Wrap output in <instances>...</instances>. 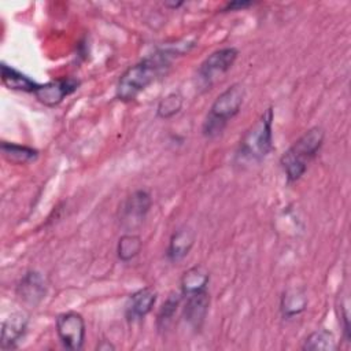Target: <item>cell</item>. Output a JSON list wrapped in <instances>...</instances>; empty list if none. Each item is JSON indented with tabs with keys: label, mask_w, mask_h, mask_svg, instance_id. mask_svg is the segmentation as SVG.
<instances>
[{
	"label": "cell",
	"mask_w": 351,
	"mask_h": 351,
	"mask_svg": "<svg viewBox=\"0 0 351 351\" xmlns=\"http://www.w3.org/2000/svg\"><path fill=\"white\" fill-rule=\"evenodd\" d=\"M182 53L173 47H163L155 53L144 58L136 64L126 69L118 80L115 88V97L121 101H132L138 93L148 88L158 77H160L170 67L171 59Z\"/></svg>",
	"instance_id": "obj_1"
},
{
	"label": "cell",
	"mask_w": 351,
	"mask_h": 351,
	"mask_svg": "<svg viewBox=\"0 0 351 351\" xmlns=\"http://www.w3.org/2000/svg\"><path fill=\"white\" fill-rule=\"evenodd\" d=\"M325 140V130L313 126L304 132L280 158L288 182H295L307 171L310 162L317 156Z\"/></svg>",
	"instance_id": "obj_2"
},
{
	"label": "cell",
	"mask_w": 351,
	"mask_h": 351,
	"mask_svg": "<svg viewBox=\"0 0 351 351\" xmlns=\"http://www.w3.org/2000/svg\"><path fill=\"white\" fill-rule=\"evenodd\" d=\"M273 107H267L240 138L236 158L240 162L259 163L273 149Z\"/></svg>",
	"instance_id": "obj_3"
},
{
	"label": "cell",
	"mask_w": 351,
	"mask_h": 351,
	"mask_svg": "<svg viewBox=\"0 0 351 351\" xmlns=\"http://www.w3.org/2000/svg\"><path fill=\"white\" fill-rule=\"evenodd\" d=\"M244 95L243 85L233 84L217 96L203 122L202 132L206 138H215L222 134L228 122L239 114Z\"/></svg>",
	"instance_id": "obj_4"
},
{
	"label": "cell",
	"mask_w": 351,
	"mask_h": 351,
	"mask_svg": "<svg viewBox=\"0 0 351 351\" xmlns=\"http://www.w3.org/2000/svg\"><path fill=\"white\" fill-rule=\"evenodd\" d=\"M239 51L234 47H225L210 53L197 69L199 82L208 88L223 74H226L237 59Z\"/></svg>",
	"instance_id": "obj_5"
},
{
	"label": "cell",
	"mask_w": 351,
	"mask_h": 351,
	"mask_svg": "<svg viewBox=\"0 0 351 351\" xmlns=\"http://www.w3.org/2000/svg\"><path fill=\"white\" fill-rule=\"evenodd\" d=\"M56 335L62 346L71 351H80L84 347L86 326L84 317L77 311H64L56 317Z\"/></svg>",
	"instance_id": "obj_6"
},
{
	"label": "cell",
	"mask_w": 351,
	"mask_h": 351,
	"mask_svg": "<svg viewBox=\"0 0 351 351\" xmlns=\"http://www.w3.org/2000/svg\"><path fill=\"white\" fill-rule=\"evenodd\" d=\"M151 206L152 199L145 189L134 191L125 199L121 206V225L128 230L140 226L144 222L147 214L149 213Z\"/></svg>",
	"instance_id": "obj_7"
},
{
	"label": "cell",
	"mask_w": 351,
	"mask_h": 351,
	"mask_svg": "<svg viewBox=\"0 0 351 351\" xmlns=\"http://www.w3.org/2000/svg\"><path fill=\"white\" fill-rule=\"evenodd\" d=\"M80 80L74 77H63L45 84H38L34 96L41 104L52 108L59 106L64 97L74 93L80 88Z\"/></svg>",
	"instance_id": "obj_8"
},
{
	"label": "cell",
	"mask_w": 351,
	"mask_h": 351,
	"mask_svg": "<svg viewBox=\"0 0 351 351\" xmlns=\"http://www.w3.org/2000/svg\"><path fill=\"white\" fill-rule=\"evenodd\" d=\"M47 291H48L47 278L43 276V273L37 270L26 271L21 277L15 289L19 300L33 307L37 306L45 298Z\"/></svg>",
	"instance_id": "obj_9"
},
{
	"label": "cell",
	"mask_w": 351,
	"mask_h": 351,
	"mask_svg": "<svg viewBox=\"0 0 351 351\" xmlns=\"http://www.w3.org/2000/svg\"><path fill=\"white\" fill-rule=\"evenodd\" d=\"M185 299L184 307H182V317L185 322L193 329L195 332H200L210 307V293L207 289L195 292L186 296H182Z\"/></svg>",
	"instance_id": "obj_10"
},
{
	"label": "cell",
	"mask_w": 351,
	"mask_h": 351,
	"mask_svg": "<svg viewBox=\"0 0 351 351\" xmlns=\"http://www.w3.org/2000/svg\"><path fill=\"white\" fill-rule=\"evenodd\" d=\"M29 317L22 311L11 313L1 322L0 333V347L1 350H14L18 347V343L25 337L27 332Z\"/></svg>",
	"instance_id": "obj_11"
},
{
	"label": "cell",
	"mask_w": 351,
	"mask_h": 351,
	"mask_svg": "<svg viewBox=\"0 0 351 351\" xmlns=\"http://www.w3.org/2000/svg\"><path fill=\"white\" fill-rule=\"evenodd\" d=\"M158 299V292L152 287H144L133 292L125 304V317L129 322L140 321L147 317Z\"/></svg>",
	"instance_id": "obj_12"
},
{
	"label": "cell",
	"mask_w": 351,
	"mask_h": 351,
	"mask_svg": "<svg viewBox=\"0 0 351 351\" xmlns=\"http://www.w3.org/2000/svg\"><path fill=\"white\" fill-rule=\"evenodd\" d=\"M195 230L191 226H181L173 232L166 250V258L171 263L182 261L195 244Z\"/></svg>",
	"instance_id": "obj_13"
},
{
	"label": "cell",
	"mask_w": 351,
	"mask_h": 351,
	"mask_svg": "<svg viewBox=\"0 0 351 351\" xmlns=\"http://www.w3.org/2000/svg\"><path fill=\"white\" fill-rule=\"evenodd\" d=\"M0 74H1L3 85L11 90L34 93L36 89L38 88V84L33 81L29 75L23 74L22 71L16 70L12 66H8L4 62H1L0 64Z\"/></svg>",
	"instance_id": "obj_14"
},
{
	"label": "cell",
	"mask_w": 351,
	"mask_h": 351,
	"mask_svg": "<svg viewBox=\"0 0 351 351\" xmlns=\"http://www.w3.org/2000/svg\"><path fill=\"white\" fill-rule=\"evenodd\" d=\"M210 282V273L204 266H193L188 269L181 277V293L182 296L207 289Z\"/></svg>",
	"instance_id": "obj_15"
},
{
	"label": "cell",
	"mask_w": 351,
	"mask_h": 351,
	"mask_svg": "<svg viewBox=\"0 0 351 351\" xmlns=\"http://www.w3.org/2000/svg\"><path fill=\"white\" fill-rule=\"evenodd\" d=\"M0 149L4 159L12 165H26V163L34 162L38 158V151L29 145L3 141L0 145Z\"/></svg>",
	"instance_id": "obj_16"
},
{
	"label": "cell",
	"mask_w": 351,
	"mask_h": 351,
	"mask_svg": "<svg viewBox=\"0 0 351 351\" xmlns=\"http://www.w3.org/2000/svg\"><path fill=\"white\" fill-rule=\"evenodd\" d=\"M307 306V299L303 291L300 289H288L284 292L281 298L280 310L282 317L292 318L299 315Z\"/></svg>",
	"instance_id": "obj_17"
},
{
	"label": "cell",
	"mask_w": 351,
	"mask_h": 351,
	"mask_svg": "<svg viewBox=\"0 0 351 351\" xmlns=\"http://www.w3.org/2000/svg\"><path fill=\"white\" fill-rule=\"evenodd\" d=\"M307 351H335L337 350L336 337L332 332L326 329H319L310 333L302 346Z\"/></svg>",
	"instance_id": "obj_18"
},
{
	"label": "cell",
	"mask_w": 351,
	"mask_h": 351,
	"mask_svg": "<svg viewBox=\"0 0 351 351\" xmlns=\"http://www.w3.org/2000/svg\"><path fill=\"white\" fill-rule=\"evenodd\" d=\"M182 293L181 292H171L167 299L163 302L162 307L158 311L156 315V328L160 332H165L169 329L170 324L173 322V318L177 313V308L180 307V303L182 300Z\"/></svg>",
	"instance_id": "obj_19"
},
{
	"label": "cell",
	"mask_w": 351,
	"mask_h": 351,
	"mask_svg": "<svg viewBox=\"0 0 351 351\" xmlns=\"http://www.w3.org/2000/svg\"><path fill=\"white\" fill-rule=\"evenodd\" d=\"M143 248V241L138 234L126 233L119 237L117 245V255L118 259L122 262H130L134 259Z\"/></svg>",
	"instance_id": "obj_20"
},
{
	"label": "cell",
	"mask_w": 351,
	"mask_h": 351,
	"mask_svg": "<svg viewBox=\"0 0 351 351\" xmlns=\"http://www.w3.org/2000/svg\"><path fill=\"white\" fill-rule=\"evenodd\" d=\"M184 99L180 92H171L160 99L156 107V115L162 119H169L180 112Z\"/></svg>",
	"instance_id": "obj_21"
},
{
	"label": "cell",
	"mask_w": 351,
	"mask_h": 351,
	"mask_svg": "<svg viewBox=\"0 0 351 351\" xmlns=\"http://www.w3.org/2000/svg\"><path fill=\"white\" fill-rule=\"evenodd\" d=\"M340 319H341V328H343V336L347 343L351 341V326H350V318H348V308L347 304H341V313H340Z\"/></svg>",
	"instance_id": "obj_22"
},
{
	"label": "cell",
	"mask_w": 351,
	"mask_h": 351,
	"mask_svg": "<svg viewBox=\"0 0 351 351\" xmlns=\"http://www.w3.org/2000/svg\"><path fill=\"white\" fill-rule=\"evenodd\" d=\"M254 5V1H248V0H236V1H229L223 5L222 12H229V11H239V10H244Z\"/></svg>",
	"instance_id": "obj_23"
},
{
	"label": "cell",
	"mask_w": 351,
	"mask_h": 351,
	"mask_svg": "<svg viewBox=\"0 0 351 351\" xmlns=\"http://www.w3.org/2000/svg\"><path fill=\"white\" fill-rule=\"evenodd\" d=\"M96 350H99V351H110V350H115V346L111 344L108 340H101V341L97 344Z\"/></svg>",
	"instance_id": "obj_24"
},
{
	"label": "cell",
	"mask_w": 351,
	"mask_h": 351,
	"mask_svg": "<svg viewBox=\"0 0 351 351\" xmlns=\"http://www.w3.org/2000/svg\"><path fill=\"white\" fill-rule=\"evenodd\" d=\"M182 4H184V1H176V3H174V1H173V3H169V1H166V3H165V5H166V7H169V8H173V10H176V8L181 7Z\"/></svg>",
	"instance_id": "obj_25"
}]
</instances>
